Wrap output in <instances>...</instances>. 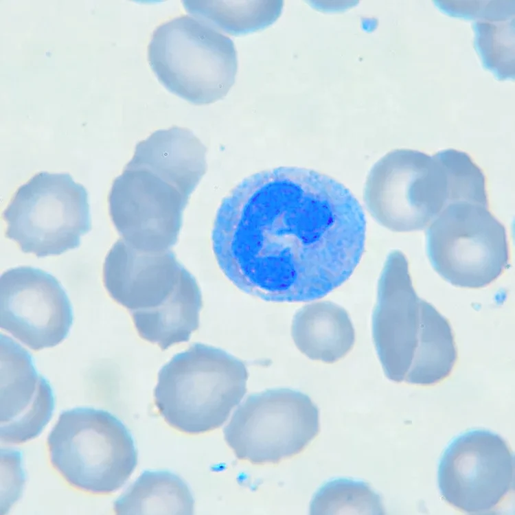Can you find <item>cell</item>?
Here are the masks:
<instances>
[{"label": "cell", "instance_id": "cell-7", "mask_svg": "<svg viewBox=\"0 0 515 515\" xmlns=\"http://www.w3.org/2000/svg\"><path fill=\"white\" fill-rule=\"evenodd\" d=\"M364 201L374 219L393 231L427 227L456 202L445 150L433 156L410 149L389 152L367 175Z\"/></svg>", "mask_w": 515, "mask_h": 515}, {"label": "cell", "instance_id": "cell-15", "mask_svg": "<svg viewBox=\"0 0 515 515\" xmlns=\"http://www.w3.org/2000/svg\"><path fill=\"white\" fill-rule=\"evenodd\" d=\"M291 335L301 353L325 363L343 358L355 342L354 328L347 311L326 301L299 309L292 322Z\"/></svg>", "mask_w": 515, "mask_h": 515}, {"label": "cell", "instance_id": "cell-3", "mask_svg": "<svg viewBox=\"0 0 515 515\" xmlns=\"http://www.w3.org/2000/svg\"><path fill=\"white\" fill-rule=\"evenodd\" d=\"M376 350L385 376L396 382L431 386L451 374L457 360L448 321L417 295L405 255H388L372 317Z\"/></svg>", "mask_w": 515, "mask_h": 515}, {"label": "cell", "instance_id": "cell-5", "mask_svg": "<svg viewBox=\"0 0 515 515\" xmlns=\"http://www.w3.org/2000/svg\"><path fill=\"white\" fill-rule=\"evenodd\" d=\"M47 446L52 466L67 483L93 494L118 490L137 464L130 433L115 416L101 409L63 411Z\"/></svg>", "mask_w": 515, "mask_h": 515}, {"label": "cell", "instance_id": "cell-13", "mask_svg": "<svg viewBox=\"0 0 515 515\" xmlns=\"http://www.w3.org/2000/svg\"><path fill=\"white\" fill-rule=\"evenodd\" d=\"M193 277L172 251H143L123 239L111 248L103 266L108 293L130 315L163 306Z\"/></svg>", "mask_w": 515, "mask_h": 515}, {"label": "cell", "instance_id": "cell-11", "mask_svg": "<svg viewBox=\"0 0 515 515\" xmlns=\"http://www.w3.org/2000/svg\"><path fill=\"white\" fill-rule=\"evenodd\" d=\"M438 482L442 496L450 505L469 514H488L514 489L512 450L496 433L485 430L467 432L445 451Z\"/></svg>", "mask_w": 515, "mask_h": 515}, {"label": "cell", "instance_id": "cell-1", "mask_svg": "<svg viewBox=\"0 0 515 515\" xmlns=\"http://www.w3.org/2000/svg\"><path fill=\"white\" fill-rule=\"evenodd\" d=\"M366 220L352 192L299 167L247 176L221 203L211 242L238 288L273 302L319 299L344 283L365 249Z\"/></svg>", "mask_w": 515, "mask_h": 515}, {"label": "cell", "instance_id": "cell-18", "mask_svg": "<svg viewBox=\"0 0 515 515\" xmlns=\"http://www.w3.org/2000/svg\"><path fill=\"white\" fill-rule=\"evenodd\" d=\"M310 514H384L380 496L366 483L348 479L328 482L314 494Z\"/></svg>", "mask_w": 515, "mask_h": 515}, {"label": "cell", "instance_id": "cell-14", "mask_svg": "<svg viewBox=\"0 0 515 515\" xmlns=\"http://www.w3.org/2000/svg\"><path fill=\"white\" fill-rule=\"evenodd\" d=\"M54 409L52 389L36 369L30 354L1 335L0 437L19 444L40 435Z\"/></svg>", "mask_w": 515, "mask_h": 515}, {"label": "cell", "instance_id": "cell-8", "mask_svg": "<svg viewBox=\"0 0 515 515\" xmlns=\"http://www.w3.org/2000/svg\"><path fill=\"white\" fill-rule=\"evenodd\" d=\"M3 218L6 237L37 257L78 247L91 229L87 192L68 173L34 175L16 191Z\"/></svg>", "mask_w": 515, "mask_h": 515}, {"label": "cell", "instance_id": "cell-17", "mask_svg": "<svg viewBox=\"0 0 515 515\" xmlns=\"http://www.w3.org/2000/svg\"><path fill=\"white\" fill-rule=\"evenodd\" d=\"M185 10L214 28L232 35L253 32L279 16L282 1H183Z\"/></svg>", "mask_w": 515, "mask_h": 515}, {"label": "cell", "instance_id": "cell-16", "mask_svg": "<svg viewBox=\"0 0 515 515\" xmlns=\"http://www.w3.org/2000/svg\"><path fill=\"white\" fill-rule=\"evenodd\" d=\"M187 483L168 471H145L114 502L116 514H192Z\"/></svg>", "mask_w": 515, "mask_h": 515}, {"label": "cell", "instance_id": "cell-12", "mask_svg": "<svg viewBox=\"0 0 515 515\" xmlns=\"http://www.w3.org/2000/svg\"><path fill=\"white\" fill-rule=\"evenodd\" d=\"M69 299L59 281L31 266L4 272L0 279V326L32 350L60 343L73 323Z\"/></svg>", "mask_w": 515, "mask_h": 515}, {"label": "cell", "instance_id": "cell-2", "mask_svg": "<svg viewBox=\"0 0 515 515\" xmlns=\"http://www.w3.org/2000/svg\"><path fill=\"white\" fill-rule=\"evenodd\" d=\"M206 154L190 129L177 126L157 130L137 144L108 197L122 239L143 251L170 250L188 199L206 172Z\"/></svg>", "mask_w": 515, "mask_h": 515}, {"label": "cell", "instance_id": "cell-10", "mask_svg": "<svg viewBox=\"0 0 515 515\" xmlns=\"http://www.w3.org/2000/svg\"><path fill=\"white\" fill-rule=\"evenodd\" d=\"M320 431L319 412L306 394L275 389L247 397L223 429L236 457L276 464L302 452Z\"/></svg>", "mask_w": 515, "mask_h": 515}, {"label": "cell", "instance_id": "cell-4", "mask_svg": "<svg viewBox=\"0 0 515 515\" xmlns=\"http://www.w3.org/2000/svg\"><path fill=\"white\" fill-rule=\"evenodd\" d=\"M244 363L201 343L174 356L158 373L154 403L166 423L187 435L220 427L247 392Z\"/></svg>", "mask_w": 515, "mask_h": 515}, {"label": "cell", "instance_id": "cell-9", "mask_svg": "<svg viewBox=\"0 0 515 515\" xmlns=\"http://www.w3.org/2000/svg\"><path fill=\"white\" fill-rule=\"evenodd\" d=\"M426 249L435 271L453 286L481 288L509 265L505 227L489 207L460 201L446 207L429 225Z\"/></svg>", "mask_w": 515, "mask_h": 515}, {"label": "cell", "instance_id": "cell-6", "mask_svg": "<svg viewBox=\"0 0 515 515\" xmlns=\"http://www.w3.org/2000/svg\"><path fill=\"white\" fill-rule=\"evenodd\" d=\"M148 60L169 91L196 105L225 98L238 70L233 41L187 15L156 27L148 45Z\"/></svg>", "mask_w": 515, "mask_h": 515}]
</instances>
